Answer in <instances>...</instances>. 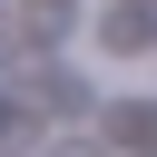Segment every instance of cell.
<instances>
[{"mask_svg":"<svg viewBox=\"0 0 157 157\" xmlns=\"http://www.w3.org/2000/svg\"><path fill=\"white\" fill-rule=\"evenodd\" d=\"M98 39H108V49H157V0H137V10L118 0V10L98 20Z\"/></svg>","mask_w":157,"mask_h":157,"instance_id":"cell-1","label":"cell"},{"mask_svg":"<svg viewBox=\"0 0 157 157\" xmlns=\"http://www.w3.org/2000/svg\"><path fill=\"white\" fill-rule=\"evenodd\" d=\"M29 98H39V108H59V118H78V108H88V78H78V69H39V78H29Z\"/></svg>","mask_w":157,"mask_h":157,"instance_id":"cell-2","label":"cell"},{"mask_svg":"<svg viewBox=\"0 0 157 157\" xmlns=\"http://www.w3.org/2000/svg\"><path fill=\"white\" fill-rule=\"evenodd\" d=\"M108 128H118V137H128V147H157V108H118V118H108Z\"/></svg>","mask_w":157,"mask_h":157,"instance_id":"cell-3","label":"cell"},{"mask_svg":"<svg viewBox=\"0 0 157 157\" xmlns=\"http://www.w3.org/2000/svg\"><path fill=\"white\" fill-rule=\"evenodd\" d=\"M59 157H98V147H88V137H59Z\"/></svg>","mask_w":157,"mask_h":157,"instance_id":"cell-4","label":"cell"}]
</instances>
